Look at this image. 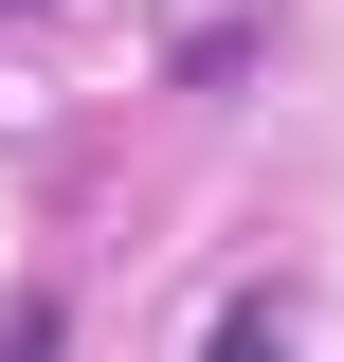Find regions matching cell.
Listing matches in <instances>:
<instances>
[{
  "mask_svg": "<svg viewBox=\"0 0 344 362\" xmlns=\"http://www.w3.org/2000/svg\"><path fill=\"white\" fill-rule=\"evenodd\" d=\"M217 362H272V308H236V326H217Z\"/></svg>",
  "mask_w": 344,
  "mask_h": 362,
  "instance_id": "1",
  "label": "cell"
}]
</instances>
